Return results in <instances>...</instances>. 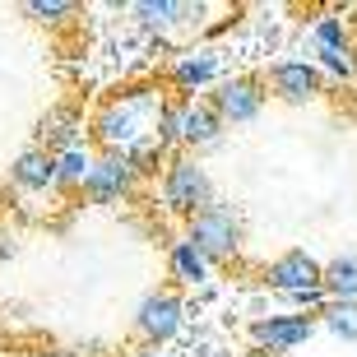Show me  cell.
Segmentation results:
<instances>
[{
  "label": "cell",
  "instance_id": "1",
  "mask_svg": "<svg viewBox=\"0 0 357 357\" xmlns=\"http://www.w3.org/2000/svg\"><path fill=\"white\" fill-rule=\"evenodd\" d=\"M149 116H158V102L149 98V93H130V98H116V102H107L93 121V135L102 139L112 153H126L130 144L149 139Z\"/></svg>",
  "mask_w": 357,
  "mask_h": 357
},
{
  "label": "cell",
  "instance_id": "2",
  "mask_svg": "<svg viewBox=\"0 0 357 357\" xmlns=\"http://www.w3.org/2000/svg\"><path fill=\"white\" fill-rule=\"evenodd\" d=\"M185 241H190L204 260H232V255H237V246H241V218H237V209H232V204H223V199L204 204V209L190 218Z\"/></svg>",
  "mask_w": 357,
  "mask_h": 357
},
{
  "label": "cell",
  "instance_id": "3",
  "mask_svg": "<svg viewBox=\"0 0 357 357\" xmlns=\"http://www.w3.org/2000/svg\"><path fill=\"white\" fill-rule=\"evenodd\" d=\"M162 204L172 213H185V218H195L204 204H213V181L204 172V162H195V158L167 162V172H162Z\"/></svg>",
  "mask_w": 357,
  "mask_h": 357
},
{
  "label": "cell",
  "instance_id": "4",
  "mask_svg": "<svg viewBox=\"0 0 357 357\" xmlns=\"http://www.w3.org/2000/svg\"><path fill=\"white\" fill-rule=\"evenodd\" d=\"M209 107H213V116H218V121L246 126V121L260 116L265 93H260V84H255V79H227V84H218V93H213Z\"/></svg>",
  "mask_w": 357,
  "mask_h": 357
},
{
  "label": "cell",
  "instance_id": "5",
  "mask_svg": "<svg viewBox=\"0 0 357 357\" xmlns=\"http://www.w3.org/2000/svg\"><path fill=\"white\" fill-rule=\"evenodd\" d=\"M135 325H139V334H144L149 344L172 339V334L181 330V297H176V292H149L144 302H139Z\"/></svg>",
  "mask_w": 357,
  "mask_h": 357
},
{
  "label": "cell",
  "instance_id": "6",
  "mask_svg": "<svg viewBox=\"0 0 357 357\" xmlns=\"http://www.w3.org/2000/svg\"><path fill=\"white\" fill-rule=\"evenodd\" d=\"M130 181H135L130 158H126V153H107V158H93V172H89V181H84V195L98 199V204H107V199L126 195Z\"/></svg>",
  "mask_w": 357,
  "mask_h": 357
},
{
  "label": "cell",
  "instance_id": "7",
  "mask_svg": "<svg viewBox=\"0 0 357 357\" xmlns=\"http://www.w3.org/2000/svg\"><path fill=\"white\" fill-rule=\"evenodd\" d=\"M251 334L265 353H288V348L306 344L316 334V320L311 316H269V320H255Z\"/></svg>",
  "mask_w": 357,
  "mask_h": 357
},
{
  "label": "cell",
  "instance_id": "8",
  "mask_svg": "<svg viewBox=\"0 0 357 357\" xmlns=\"http://www.w3.org/2000/svg\"><path fill=\"white\" fill-rule=\"evenodd\" d=\"M320 278H325V269H320L306 251H288V255H278L274 265H269V283H274L278 292H288V297H297V292H316Z\"/></svg>",
  "mask_w": 357,
  "mask_h": 357
},
{
  "label": "cell",
  "instance_id": "9",
  "mask_svg": "<svg viewBox=\"0 0 357 357\" xmlns=\"http://www.w3.org/2000/svg\"><path fill=\"white\" fill-rule=\"evenodd\" d=\"M269 89L283 98V102H311L320 93V75L302 61H283V66L269 70Z\"/></svg>",
  "mask_w": 357,
  "mask_h": 357
},
{
  "label": "cell",
  "instance_id": "10",
  "mask_svg": "<svg viewBox=\"0 0 357 357\" xmlns=\"http://www.w3.org/2000/svg\"><path fill=\"white\" fill-rule=\"evenodd\" d=\"M14 181L24 185V190H47V185H56V153H47V149H24L19 158H14Z\"/></svg>",
  "mask_w": 357,
  "mask_h": 357
},
{
  "label": "cell",
  "instance_id": "11",
  "mask_svg": "<svg viewBox=\"0 0 357 357\" xmlns=\"http://www.w3.org/2000/svg\"><path fill=\"white\" fill-rule=\"evenodd\" d=\"M218 130H223V121L213 116V107H204V102H185L181 107V144L204 149V144L218 139Z\"/></svg>",
  "mask_w": 357,
  "mask_h": 357
},
{
  "label": "cell",
  "instance_id": "12",
  "mask_svg": "<svg viewBox=\"0 0 357 357\" xmlns=\"http://www.w3.org/2000/svg\"><path fill=\"white\" fill-rule=\"evenodd\" d=\"M75 130H79L75 107H52V112L42 116V130H38L42 144H38V149H47V153H52V149H61V153H66V149L79 144V139H75Z\"/></svg>",
  "mask_w": 357,
  "mask_h": 357
},
{
  "label": "cell",
  "instance_id": "13",
  "mask_svg": "<svg viewBox=\"0 0 357 357\" xmlns=\"http://www.w3.org/2000/svg\"><path fill=\"white\" fill-rule=\"evenodd\" d=\"M320 288H325V297H334V302H357V255H339L334 265H325Z\"/></svg>",
  "mask_w": 357,
  "mask_h": 357
},
{
  "label": "cell",
  "instance_id": "14",
  "mask_svg": "<svg viewBox=\"0 0 357 357\" xmlns=\"http://www.w3.org/2000/svg\"><path fill=\"white\" fill-rule=\"evenodd\" d=\"M172 278L176 283H204V278H209V260H204L190 241H176L172 246Z\"/></svg>",
  "mask_w": 357,
  "mask_h": 357
},
{
  "label": "cell",
  "instance_id": "15",
  "mask_svg": "<svg viewBox=\"0 0 357 357\" xmlns=\"http://www.w3.org/2000/svg\"><path fill=\"white\" fill-rule=\"evenodd\" d=\"M89 172H93V153L84 144L56 153V181H61V185H84V181H89Z\"/></svg>",
  "mask_w": 357,
  "mask_h": 357
},
{
  "label": "cell",
  "instance_id": "16",
  "mask_svg": "<svg viewBox=\"0 0 357 357\" xmlns=\"http://www.w3.org/2000/svg\"><path fill=\"white\" fill-rule=\"evenodd\" d=\"M172 79L181 84V89H195V84L213 79V56H209V52H199V56H185L181 66L172 70Z\"/></svg>",
  "mask_w": 357,
  "mask_h": 357
},
{
  "label": "cell",
  "instance_id": "17",
  "mask_svg": "<svg viewBox=\"0 0 357 357\" xmlns=\"http://www.w3.org/2000/svg\"><path fill=\"white\" fill-rule=\"evenodd\" d=\"M320 316H325V325H330L339 339H357V302H330Z\"/></svg>",
  "mask_w": 357,
  "mask_h": 357
},
{
  "label": "cell",
  "instance_id": "18",
  "mask_svg": "<svg viewBox=\"0 0 357 357\" xmlns=\"http://www.w3.org/2000/svg\"><path fill=\"white\" fill-rule=\"evenodd\" d=\"M153 139H158L162 149L181 144V107H176V102H162L158 107V116H153Z\"/></svg>",
  "mask_w": 357,
  "mask_h": 357
},
{
  "label": "cell",
  "instance_id": "19",
  "mask_svg": "<svg viewBox=\"0 0 357 357\" xmlns=\"http://www.w3.org/2000/svg\"><path fill=\"white\" fill-rule=\"evenodd\" d=\"M126 158H130L135 176H139V172H153V167L162 162V144L153 139V135H149V139H139V144H130V149H126Z\"/></svg>",
  "mask_w": 357,
  "mask_h": 357
},
{
  "label": "cell",
  "instance_id": "20",
  "mask_svg": "<svg viewBox=\"0 0 357 357\" xmlns=\"http://www.w3.org/2000/svg\"><path fill=\"white\" fill-rule=\"evenodd\" d=\"M135 14H139L144 24H172V14H185V5H172V0L153 5V0H144V5H135Z\"/></svg>",
  "mask_w": 357,
  "mask_h": 357
},
{
  "label": "cell",
  "instance_id": "21",
  "mask_svg": "<svg viewBox=\"0 0 357 357\" xmlns=\"http://www.w3.org/2000/svg\"><path fill=\"white\" fill-rule=\"evenodd\" d=\"M320 61H325V70H334V75H353V56L344 52V47H320Z\"/></svg>",
  "mask_w": 357,
  "mask_h": 357
},
{
  "label": "cell",
  "instance_id": "22",
  "mask_svg": "<svg viewBox=\"0 0 357 357\" xmlns=\"http://www.w3.org/2000/svg\"><path fill=\"white\" fill-rule=\"evenodd\" d=\"M28 14H38V19H61V14H75V5H70V0H33Z\"/></svg>",
  "mask_w": 357,
  "mask_h": 357
},
{
  "label": "cell",
  "instance_id": "23",
  "mask_svg": "<svg viewBox=\"0 0 357 357\" xmlns=\"http://www.w3.org/2000/svg\"><path fill=\"white\" fill-rule=\"evenodd\" d=\"M316 42L320 47H344V24H339V19H320L316 24Z\"/></svg>",
  "mask_w": 357,
  "mask_h": 357
},
{
  "label": "cell",
  "instance_id": "24",
  "mask_svg": "<svg viewBox=\"0 0 357 357\" xmlns=\"http://www.w3.org/2000/svg\"><path fill=\"white\" fill-rule=\"evenodd\" d=\"M10 255H14V241L5 237V232H0V265H5V260H10Z\"/></svg>",
  "mask_w": 357,
  "mask_h": 357
},
{
  "label": "cell",
  "instance_id": "25",
  "mask_svg": "<svg viewBox=\"0 0 357 357\" xmlns=\"http://www.w3.org/2000/svg\"><path fill=\"white\" fill-rule=\"evenodd\" d=\"M246 357H278V353H265V348H255V353H246Z\"/></svg>",
  "mask_w": 357,
  "mask_h": 357
}]
</instances>
